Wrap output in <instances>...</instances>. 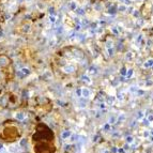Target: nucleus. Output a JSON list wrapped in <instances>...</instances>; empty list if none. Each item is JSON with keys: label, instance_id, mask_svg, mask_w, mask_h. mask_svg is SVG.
I'll return each instance as SVG.
<instances>
[{"label": "nucleus", "instance_id": "nucleus-4", "mask_svg": "<svg viewBox=\"0 0 153 153\" xmlns=\"http://www.w3.org/2000/svg\"><path fill=\"white\" fill-rule=\"evenodd\" d=\"M119 152H120V153H124V150H122V149H120V150H119Z\"/></svg>", "mask_w": 153, "mask_h": 153}, {"label": "nucleus", "instance_id": "nucleus-2", "mask_svg": "<svg viewBox=\"0 0 153 153\" xmlns=\"http://www.w3.org/2000/svg\"><path fill=\"white\" fill-rule=\"evenodd\" d=\"M70 135H71V133H70V131H68V132H64V133H63V135H62V137H63V138H66V137H69Z\"/></svg>", "mask_w": 153, "mask_h": 153}, {"label": "nucleus", "instance_id": "nucleus-3", "mask_svg": "<svg viewBox=\"0 0 153 153\" xmlns=\"http://www.w3.org/2000/svg\"><path fill=\"white\" fill-rule=\"evenodd\" d=\"M128 143H131V141H132V137H128Z\"/></svg>", "mask_w": 153, "mask_h": 153}, {"label": "nucleus", "instance_id": "nucleus-1", "mask_svg": "<svg viewBox=\"0 0 153 153\" xmlns=\"http://www.w3.org/2000/svg\"><path fill=\"white\" fill-rule=\"evenodd\" d=\"M21 136V130L12 121H5L0 126V140L5 143H13Z\"/></svg>", "mask_w": 153, "mask_h": 153}]
</instances>
